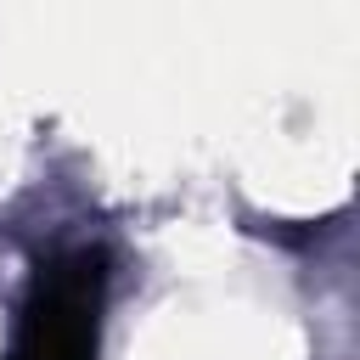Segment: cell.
<instances>
[{
  "mask_svg": "<svg viewBox=\"0 0 360 360\" xmlns=\"http://www.w3.org/2000/svg\"><path fill=\"white\" fill-rule=\"evenodd\" d=\"M101 253H68L39 264L34 298L22 309L17 360H90L96 354V315H101Z\"/></svg>",
  "mask_w": 360,
  "mask_h": 360,
  "instance_id": "cell-1",
  "label": "cell"
}]
</instances>
